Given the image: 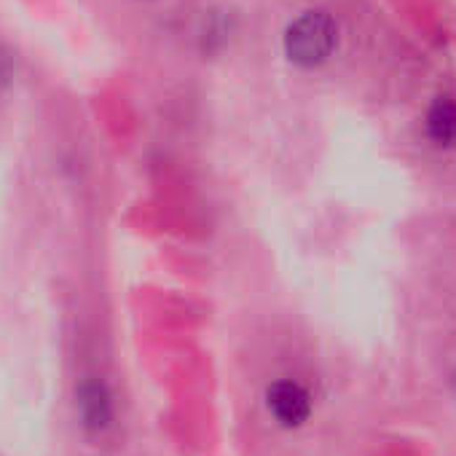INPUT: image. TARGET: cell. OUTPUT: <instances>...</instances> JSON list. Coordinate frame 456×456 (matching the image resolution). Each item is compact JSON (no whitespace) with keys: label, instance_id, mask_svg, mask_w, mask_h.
I'll return each mask as SVG.
<instances>
[{"label":"cell","instance_id":"cell-1","mask_svg":"<svg viewBox=\"0 0 456 456\" xmlns=\"http://www.w3.org/2000/svg\"><path fill=\"white\" fill-rule=\"evenodd\" d=\"M285 49L301 68L322 65L336 49V22L325 12H306L288 28Z\"/></svg>","mask_w":456,"mask_h":456},{"label":"cell","instance_id":"cell-2","mask_svg":"<svg viewBox=\"0 0 456 456\" xmlns=\"http://www.w3.org/2000/svg\"><path fill=\"white\" fill-rule=\"evenodd\" d=\"M269 411L274 413V419L282 427H298L306 421V416L312 411L309 395L296 381H277L269 389Z\"/></svg>","mask_w":456,"mask_h":456},{"label":"cell","instance_id":"cell-3","mask_svg":"<svg viewBox=\"0 0 456 456\" xmlns=\"http://www.w3.org/2000/svg\"><path fill=\"white\" fill-rule=\"evenodd\" d=\"M78 408H81L84 424L92 427V429H100V427H105L110 421V397H108L105 387L97 384V381H89V384L81 387Z\"/></svg>","mask_w":456,"mask_h":456},{"label":"cell","instance_id":"cell-4","mask_svg":"<svg viewBox=\"0 0 456 456\" xmlns=\"http://www.w3.org/2000/svg\"><path fill=\"white\" fill-rule=\"evenodd\" d=\"M427 134L437 145H456V102L443 97L427 113Z\"/></svg>","mask_w":456,"mask_h":456}]
</instances>
